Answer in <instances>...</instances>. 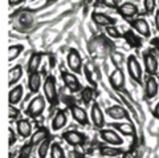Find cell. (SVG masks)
I'll list each match as a JSON object with an SVG mask.
<instances>
[{
  "label": "cell",
  "mask_w": 159,
  "mask_h": 158,
  "mask_svg": "<svg viewBox=\"0 0 159 158\" xmlns=\"http://www.w3.org/2000/svg\"><path fill=\"white\" fill-rule=\"evenodd\" d=\"M43 89H44V96H45L47 101L51 104V105L57 104L58 96H57V89H56V80H54L53 76H48L45 78Z\"/></svg>",
  "instance_id": "obj_1"
},
{
  "label": "cell",
  "mask_w": 159,
  "mask_h": 158,
  "mask_svg": "<svg viewBox=\"0 0 159 158\" xmlns=\"http://www.w3.org/2000/svg\"><path fill=\"white\" fill-rule=\"evenodd\" d=\"M44 109H45V98L43 96H37L29 102V105L27 108V114L36 118L39 116H41Z\"/></svg>",
  "instance_id": "obj_2"
},
{
  "label": "cell",
  "mask_w": 159,
  "mask_h": 158,
  "mask_svg": "<svg viewBox=\"0 0 159 158\" xmlns=\"http://www.w3.org/2000/svg\"><path fill=\"white\" fill-rule=\"evenodd\" d=\"M127 71H129V75L133 78L134 81L137 82H141L142 81V69H141V65L137 60L135 56H129L127 58Z\"/></svg>",
  "instance_id": "obj_3"
},
{
  "label": "cell",
  "mask_w": 159,
  "mask_h": 158,
  "mask_svg": "<svg viewBox=\"0 0 159 158\" xmlns=\"http://www.w3.org/2000/svg\"><path fill=\"white\" fill-rule=\"evenodd\" d=\"M66 63H68V67L70 71H73L74 73H80L81 72V68H82V58L81 55L76 51L74 48H72L68 53V57H66Z\"/></svg>",
  "instance_id": "obj_4"
},
{
  "label": "cell",
  "mask_w": 159,
  "mask_h": 158,
  "mask_svg": "<svg viewBox=\"0 0 159 158\" xmlns=\"http://www.w3.org/2000/svg\"><path fill=\"white\" fill-rule=\"evenodd\" d=\"M62 138L66 141V144H69L70 146H81L85 144L86 137L85 134L80 133L77 130H68L62 134Z\"/></svg>",
  "instance_id": "obj_5"
},
{
  "label": "cell",
  "mask_w": 159,
  "mask_h": 158,
  "mask_svg": "<svg viewBox=\"0 0 159 158\" xmlns=\"http://www.w3.org/2000/svg\"><path fill=\"white\" fill-rule=\"evenodd\" d=\"M143 58H145V69L148 73V76H155L158 72V60L154 53L147 52L143 55Z\"/></svg>",
  "instance_id": "obj_6"
},
{
  "label": "cell",
  "mask_w": 159,
  "mask_h": 158,
  "mask_svg": "<svg viewBox=\"0 0 159 158\" xmlns=\"http://www.w3.org/2000/svg\"><path fill=\"white\" fill-rule=\"evenodd\" d=\"M90 116H92V121H93L94 126L98 128V129H102L103 125H105V118H103V113L97 102H94L92 105Z\"/></svg>",
  "instance_id": "obj_7"
},
{
  "label": "cell",
  "mask_w": 159,
  "mask_h": 158,
  "mask_svg": "<svg viewBox=\"0 0 159 158\" xmlns=\"http://www.w3.org/2000/svg\"><path fill=\"white\" fill-rule=\"evenodd\" d=\"M99 136H101L102 140L107 142V144H111V145H121L122 144V138L113 129H101Z\"/></svg>",
  "instance_id": "obj_8"
},
{
  "label": "cell",
  "mask_w": 159,
  "mask_h": 158,
  "mask_svg": "<svg viewBox=\"0 0 159 158\" xmlns=\"http://www.w3.org/2000/svg\"><path fill=\"white\" fill-rule=\"evenodd\" d=\"M62 80L64 84L69 88L70 92H80L81 89V84L77 80V77L70 72H62Z\"/></svg>",
  "instance_id": "obj_9"
},
{
  "label": "cell",
  "mask_w": 159,
  "mask_h": 158,
  "mask_svg": "<svg viewBox=\"0 0 159 158\" xmlns=\"http://www.w3.org/2000/svg\"><path fill=\"white\" fill-rule=\"evenodd\" d=\"M117 12L121 15V16H123L125 19H131L134 16H137L138 15V7L135 6V4L133 3H123L122 6H119Z\"/></svg>",
  "instance_id": "obj_10"
},
{
  "label": "cell",
  "mask_w": 159,
  "mask_h": 158,
  "mask_svg": "<svg viewBox=\"0 0 159 158\" xmlns=\"http://www.w3.org/2000/svg\"><path fill=\"white\" fill-rule=\"evenodd\" d=\"M70 112H72L73 118L77 122H80L81 125H88L89 124L88 114H86V112L82 108H80L78 105H74V104H72V105H70Z\"/></svg>",
  "instance_id": "obj_11"
},
{
  "label": "cell",
  "mask_w": 159,
  "mask_h": 158,
  "mask_svg": "<svg viewBox=\"0 0 159 158\" xmlns=\"http://www.w3.org/2000/svg\"><path fill=\"white\" fill-rule=\"evenodd\" d=\"M131 27L135 29L139 35H142V36H145V37H148L151 35L150 27H148V24L145 19H135V20H133Z\"/></svg>",
  "instance_id": "obj_12"
},
{
  "label": "cell",
  "mask_w": 159,
  "mask_h": 158,
  "mask_svg": "<svg viewBox=\"0 0 159 158\" xmlns=\"http://www.w3.org/2000/svg\"><path fill=\"white\" fill-rule=\"evenodd\" d=\"M92 19H93V21L99 27H109V26H113V24L116 23L114 19H111L110 16H107V15H105V13H101V12H93Z\"/></svg>",
  "instance_id": "obj_13"
},
{
  "label": "cell",
  "mask_w": 159,
  "mask_h": 158,
  "mask_svg": "<svg viewBox=\"0 0 159 158\" xmlns=\"http://www.w3.org/2000/svg\"><path fill=\"white\" fill-rule=\"evenodd\" d=\"M49 137H51V134H49L48 129H45V128H39V129L31 136V144L33 146L40 145V144H43L44 141L49 140Z\"/></svg>",
  "instance_id": "obj_14"
},
{
  "label": "cell",
  "mask_w": 159,
  "mask_h": 158,
  "mask_svg": "<svg viewBox=\"0 0 159 158\" xmlns=\"http://www.w3.org/2000/svg\"><path fill=\"white\" fill-rule=\"evenodd\" d=\"M110 82L114 89H121L125 85V75H123V72L121 71L119 68L114 69V72L110 75Z\"/></svg>",
  "instance_id": "obj_15"
},
{
  "label": "cell",
  "mask_w": 159,
  "mask_h": 158,
  "mask_svg": "<svg viewBox=\"0 0 159 158\" xmlns=\"http://www.w3.org/2000/svg\"><path fill=\"white\" fill-rule=\"evenodd\" d=\"M158 81L155 80L154 76H148L146 80V86H145V95L147 98H154L158 95Z\"/></svg>",
  "instance_id": "obj_16"
},
{
  "label": "cell",
  "mask_w": 159,
  "mask_h": 158,
  "mask_svg": "<svg viewBox=\"0 0 159 158\" xmlns=\"http://www.w3.org/2000/svg\"><path fill=\"white\" fill-rule=\"evenodd\" d=\"M16 129H17V133L20 134V137H23V138H28V137H31L33 134L32 126H31V124H29L28 120H19L17 125H16Z\"/></svg>",
  "instance_id": "obj_17"
},
{
  "label": "cell",
  "mask_w": 159,
  "mask_h": 158,
  "mask_svg": "<svg viewBox=\"0 0 159 158\" xmlns=\"http://www.w3.org/2000/svg\"><path fill=\"white\" fill-rule=\"evenodd\" d=\"M106 113L109 116H110L111 118H114V120H122V118H127L129 114L126 113V110L123 109L122 106L119 105H113V106H109L106 109Z\"/></svg>",
  "instance_id": "obj_18"
},
{
  "label": "cell",
  "mask_w": 159,
  "mask_h": 158,
  "mask_svg": "<svg viewBox=\"0 0 159 158\" xmlns=\"http://www.w3.org/2000/svg\"><path fill=\"white\" fill-rule=\"evenodd\" d=\"M23 86L20 85H16L13 86L11 91H9V95H8V101H9V105H16V104H19L20 101H21L23 98Z\"/></svg>",
  "instance_id": "obj_19"
},
{
  "label": "cell",
  "mask_w": 159,
  "mask_h": 158,
  "mask_svg": "<svg viewBox=\"0 0 159 158\" xmlns=\"http://www.w3.org/2000/svg\"><path fill=\"white\" fill-rule=\"evenodd\" d=\"M40 86H41V77L37 72L29 73V78H28V88L32 93L39 92Z\"/></svg>",
  "instance_id": "obj_20"
},
{
  "label": "cell",
  "mask_w": 159,
  "mask_h": 158,
  "mask_svg": "<svg viewBox=\"0 0 159 158\" xmlns=\"http://www.w3.org/2000/svg\"><path fill=\"white\" fill-rule=\"evenodd\" d=\"M23 76V68L21 65H16V67H12L9 69V73H8V84L11 86H13L20 78Z\"/></svg>",
  "instance_id": "obj_21"
},
{
  "label": "cell",
  "mask_w": 159,
  "mask_h": 158,
  "mask_svg": "<svg viewBox=\"0 0 159 158\" xmlns=\"http://www.w3.org/2000/svg\"><path fill=\"white\" fill-rule=\"evenodd\" d=\"M66 125V114L64 110H58L57 114L54 116L53 121H52V128L53 130H60Z\"/></svg>",
  "instance_id": "obj_22"
},
{
  "label": "cell",
  "mask_w": 159,
  "mask_h": 158,
  "mask_svg": "<svg viewBox=\"0 0 159 158\" xmlns=\"http://www.w3.org/2000/svg\"><path fill=\"white\" fill-rule=\"evenodd\" d=\"M99 154L105 156V157H117V156H122L123 151L119 147H114V146H101L99 147Z\"/></svg>",
  "instance_id": "obj_23"
},
{
  "label": "cell",
  "mask_w": 159,
  "mask_h": 158,
  "mask_svg": "<svg viewBox=\"0 0 159 158\" xmlns=\"http://www.w3.org/2000/svg\"><path fill=\"white\" fill-rule=\"evenodd\" d=\"M41 64V55L40 53H32L31 58L28 61V73H33V72H37V69Z\"/></svg>",
  "instance_id": "obj_24"
},
{
  "label": "cell",
  "mask_w": 159,
  "mask_h": 158,
  "mask_svg": "<svg viewBox=\"0 0 159 158\" xmlns=\"http://www.w3.org/2000/svg\"><path fill=\"white\" fill-rule=\"evenodd\" d=\"M113 126L116 128V129L122 133L123 136H134L135 134V129H134V126L131 124H129V122H122V124H113Z\"/></svg>",
  "instance_id": "obj_25"
},
{
  "label": "cell",
  "mask_w": 159,
  "mask_h": 158,
  "mask_svg": "<svg viewBox=\"0 0 159 158\" xmlns=\"http://www.w3.org/2000/svg\"><path fill=\"white\" fill-rule=\"evenodd\" d=\"M51 157L52 158H65V153H64L62 147L57 142H53L51 146Z\"/></svg>",
  "instance_id": "obj_26"
},
{
  "label": "cell",
  "mask_w": 159,
  "mask_h": 158,
  "mask_svg": "<svg viewBox=\"0 0 159 158\" xmlns=\"http://www.w3.org/2000/svg\"><path fill=\"white\" fill-rule=\"evenodd\" d=\"M23 52V45H11L8 51V61H13Z\"/></svg>",
  "instance_id": "obj_27"
},
{
  "label": "cell",
  "mask_w": 159,
  "mask_h": 158,
  "mask_svg": "<svg viewBox=\"0 0 159 158\" xmlns=\"http://www.w3.org/2000/svg\"><path fill=\"white\" fill-rule=\"evenodd\" d=\"M49 147H51V140H47V141H44L43 144H40L39 150H37L39 157H40V158H47V157H48Z\"/></svg>",
  "instance_id": "obj_28"
},
{
  "label": "cell",
  "mask_w": 159,
  "mask_h": 158,
  "mask_svg": "<svg viewBox=\"0 0 159 158\" xmlns=\"http://www.w3.org/2000/svg\"><path fill=\"white\" fill-rule=\"evenodd\" d=\"M32 144H25L23 145V147L20 149V153H19V158H29L31 157V153H32Z\"/></svg>",
  "instance_id": "obj_29"
},
{
  "label": "cell",
  "mask_w": 159,
  "mask_h": 158,
  "mask_svg": "<svg viewBox=\"0 0 159 158\" xmlns=\"http://www.w3.org/2000/svg\"><path fill=\"white\" fill-rule=\"evenodd\" d=\"M143 4H145V12L152 13L157 7V0H143Z\"/></svg>",
  "instance_id": "obj_30"
},
{
  "label": "cell",
  "mask_w": 159,
  "mask_h": 158,
  "mask_svg": "<svg viewBox=\"0 0 159 158\" xmlns=\"http://www.w3.org/2000/svg\"><path fill=\"white\" fill-rule=\"evenodd\" d=\"M19 114H20V110L17 109V108H15L13 105H9V108H8L9 118H11V120H16V118L19 117Z\"/></svg>",
  "instance_id": "obj_31"
},
{
  "label": "cell",
  "mask_w": 159,
  "mask_h": 158,
  "mask_svg": "<svg viewBox=\"0 0 159 158\" xmlns=\"http://www.w3.org/2000/svg\"><path fill=\"white\" fill-rule=\"evenodd\" d=\"M106 32H107L109 36L113 37V39H118V37H119V32H118V29H117L116 27H113V26L106 27Z\"/></svg>",
  "instance_id": "obj_32"
},
{
  "label": "cell",
  "mask_w": 159,
  "mask_h": 158,
  "mask_svg": "<svg viewBox=\"0 0 159 158\" xmlns=\"http://www.w3.org/2000/svg\"><path fill=\"white\" fill-rule=\"evenodd\" d=\"M103 6L107 8H113V9H118V3L117 0H99Z\"/></svg>",
  "instance_id": "obj_33"
},
{
  "label": "cell",
  "mask_w": 159,
  "mask_h": 158,
  "mask_svg": "<svg viewBox=\"0 0 159 158\" xmlns=\"http://www.w3.org/2000/svg\"><path fill=\"white\" fill-rule=\"evenodd\" d=\"M85 73H86V78H88L89 84H92V86H96V81L93 80V77L90 75V65H86L85 67Z\"/></svg>",
  "instance_id": "obj_34"
},
{
  "label": "cell",
  "mask_w": 159,
  "mask_h": 158,
  "mask_svg": "<svg viewBox=\"0 0 159 158\" xmlns=\"http://www.w3.org/2000/svg\"><path fill=\"white\" fill-rule=\"evenodd\" d=\"M90 100H92V89L88 88V89L84 91V101H85V104H89Z\"/></svg>",
  "instance_id": "obj_35"
},
{
  "label": "cell",
  "mask_w": 159,
  "mask_h": 158,
  "mask_svg": "<svg viewBox=\"0 0 159 158\" xmlns=\"http://www.w3.org/2000/svg\"><path fill=\"white\" fill-rule=\"evenodd\" d=\"M8 136H9V146H12L15 144V141H16V137H15V133L11 128L8 129Z\"/></svg>",
  "instance_id": "obj_36"
},
{
  "label": "cell",
  "mask_w": 159,
  "mask_h": 158,
  "mask_svg": "<svg viewBox=\"0 0 159 158\" xmlns=\"http://www.w3.org/2000/svg\"><path fill=\"white\" fill-rule=\"evenodd\" d=\"M24 2V0H8L9 6L11 7H15V6H19V4H21Z\"/></svg>",
  "instance_id": "obj_37"
},
{
  "label": "cell",
  "mask_w": 159,
  "mask_h": 158,
  "mask_svg": "<svg viewBox=\"0 0 159 158\" xmlns=\"http://www.w3.org/2000/svg\"><path fill=\"white\" fill-rule=\"evenodd\" d=\"M155 27H157L158 32H159V9L155 12Z\"/></svg>",
  "instance_id": "obj_38"
},
{
  "label": "cell",
  "mask_w": 159,
  "mask_h": 158,
  "mask_svg": "<svg viewBox=\"0 0 159 158\" xmlns=\"http://www.w3.org/2000/svg\"><path fill=\"white\" fill-rule=\"evenodd\" d=\"M123 158H135V156H134L133 151H126L123 153Z\"/></svg>",
  "instance_id": "obj_39"
},
{
  "label": "cell",
  "mask_w": 159,
  "mask_h": 158,
  "mask_svg": "<svg viewBox=\"0 0 159 158\" xmlns=\"http://www.w3.org/2000/svg\"><path fill=\"white\" fill-rule=\"evenodd\" d=\"M152 114H154V117H155V118H159V102H158V105L155 106V109H154Z\"/></svg>",
  "instance_id": "obj_40"
},
{
  "label": "cell",
  "mask_w": 159,
  "mask_h": 158,
  "mask_svg": "<svg viewBox=\"0 0 159 158\" xmlns=\"http://www.w3.org/2000/svg\"><path fill=\"white\" fill-rule=\"evenodd\" d=\"M155 44H157V47H158V51H159V41H155Z\"/></svg>",
  "instance_id": "obj_41"
},
{
  "label": "cell",
  "mask_w": 159,
  "mask_h": 158,
  "mask_svg": "<svg viewBox=\"0 0 159 158\" xmlns=\"http://www.w3.org/2000/svg\"><path fill=\"white\" fill-rule=\"evenodd\" d=\"M52 2H54V0H48V3H52Z\"/></svg>",
  "instance_id": "obj_42"
}]
</instances>
